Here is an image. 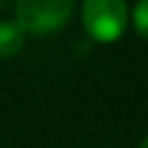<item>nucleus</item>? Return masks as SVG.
Wrapping results in <instances>:
<instances>
[{
	"label": "nucleus",
	"instance_id": "f257e3e1",
	"mask_svg": "<svg viewBox=\"0 0 148 148\" xmlns=\"http://www.w3.org/2000/svg\"><path fill=\"white\" fill-rule=\"evenodd\" d=\"M81 18L92 39L116 42L127 28V5L125 0H83Z\"/></svg>",
	"mask_w": 148,
	"mask_h": 148
},
{
	"label": "nucleus",
	"instance_id": "f03ea898",
	"mask_svg": "<svg viewBox=\"0 0 148 148\" xmlns=\"http://www.w3.org/2000/svg\"><path fill=\"white\" fill-rule=\"evenodd\" d=\"M74 9V0H16V23L35 35L62 28Z\"/></svg>",
	"mask_w": 148,
	"mask_h": 148
},
{
	"label": "nucleus",
	"instance_id": "7ed1b4c3",
	"mask_svg": "<svg viewBox=\"0 0 148 148\" xmlns=\"http://www.w3.org/2000/svg\"><path fill=\"white\" fill-rule=\"evenodd\" d=\"M25 30L16 21H0V58H12L21 51Z\"/></svg>",
	"mask_w": 148,
	"mask_h": 148
},
{
	"label": "nucleus",
	"instance_id": "20e7f679",
	"mask_svg": "<svg viewBox=\"0 0 148 148\" xmlns=\"http://www.w3.org/2000/svg\"><path fill=\"white\" fill-rule=\"evenodd\" d=\"M132 25L141 37H148V0H139L132 9Z\"/></svg>",
	"mask_w": 148,
	"mask_h": 148
},
{
	"label": "nucleus",
	"instance_id": "39448f33",
	"mask_svg": "<svg viewBox=\"0 0 148 148\" xmlns=\"http://www.w3.org/2000/svg\"><path fill=\"white\" fill-rule=\"evenodd\" d=\"M139 148H148V136H146V139H143V141L139 143Z\"/></svg>",
	"mask_w": 148,
	"mask_h": 148
}]
</instances>
